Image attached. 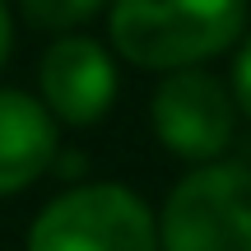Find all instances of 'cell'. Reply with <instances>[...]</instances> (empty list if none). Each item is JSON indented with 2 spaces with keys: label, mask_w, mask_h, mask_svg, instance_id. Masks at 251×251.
<instances>
[{
  "label": "cell",
  "mask_w": 251,
  "mask_h": 251,
  "mask_svg": "<svg viewBox=\"0 0 251 251\" xmlns=\"http://www.w3.org/2000/svg\"><path fill=\"white\" fill-rule=\"evenodd\" d=\"M112 51L140 70H196L247 33V0H112Z\"/></svg>",
  "instance_id": "obj_1"
},
{
  "label": "cell",
  "mask_w": 251,
  "mask_h": 251,
  "mask_svg": "<svg viewBox=\"0 0 251 251\" xmlns=\"http://www.w3.org/2000/svg\"><path fill=\"white\" fill-rule=\"evenodd\" d=\"M28 251H158V219L130 186L89 181L42 205Z\"/></svg>",
  "instance_id": "obj_2"
},
{
  "label": "cell",
  "mask_w": 251,
  "mask_h": 251,
  "mask_svg": "<svg viewBox=\"0 0 251 251\" xmlns=\"http://www.w3.org/2000/svg\"><path fill=\"white\" fill-rule=\"evenodd\" d=\"M158 251H251V168L200 163L158 214Z\"/></svg>",
  "instance_id": "obj_3"
},
{
  "label": "cell",
  "mask_w": 251,
  "mask_h": 251,
  "mask_svg": "<svg viewBox=\"0 0 251 251\" xmlns=\"http://www.w3.org/2000/svg\"><path fill=\"white\" fill-rule=\"evenodd\" d=\"M149 121L163 149L200 168V163H219V153L233 144L237 102L233 89L209 70H172L153 89Z\"/></svg>",
  "instance_id": "obj_4"
},
{
  "label": "cell",
  "mask_w": 251,
  "mask_h": 251,
  "mask_svg": "<svg viewBox=\"0 0 251 251\" xmlns=\"http://www.w3.org/2000/svg\"><path fill=\"white\" fill-rule=\"evenodd\" d=\"M42 102L61 126H93L117 102V61L93 37H61L37 65Z\"/></svg>",
  "instance_id": "obj_5"
},
{
  "label": "cell",
  "mask_w": 251,
  "mask_h": 251,
  "mask_svg": "<svg viewBox=\"0 0 251 251\" xmlns=\"http://www.w3.org/2000/svg\"><path fill=\"white\" fill-rule=\"evenodd\" d=\"M56 153L61 140L47 102L19 89H0V200L47 177Z\"/></svg>",
  "instance_id": "obj_6"
},
{
  "label": "cell",
  "mask_w": 251,
  "mask_h": 251,
  "mask_svg": "<svg viewBox=\"0 0 251 251\" xmlns=\"http://www.w3.org/2000/svg\"><path fill=\"white\" fill-rule=\"evenodd\" d=\"M107 0H19V14L42 33H75L102 14Z\"/></svg>",
  "instance_id": "obj_7"
},
{
  "label": "cell",
  "mask_w": 251,
  "mask_h": 251,
  "mask_svg": "<svg viewBox=\"0 0 251 251\" xmlns=\"http://www.w3.org/2000/svg\"><path fill=\"white\" fill-rule=\"evenodd\" d=\"M233 102L242 117H251V37H242L237 61H233Z\"/></svg>",
  "instance_id": "obj_8"
},
{
  "label": "cell",
  "mask_w": 251,
  "mask_h": 251,
  "mask_svg": "<svg viewBox=\"0 0 251 251\" xmlns=\"http://www.w3.org/2000/svg\"><path fill=\"white\" fill-rule=\"evenodd\" d=\"M9 47H14V19H9V5L0 0V65L9 61Z\"/></svg>",
  "instance_id": "obj_9"
}]
</instances>
